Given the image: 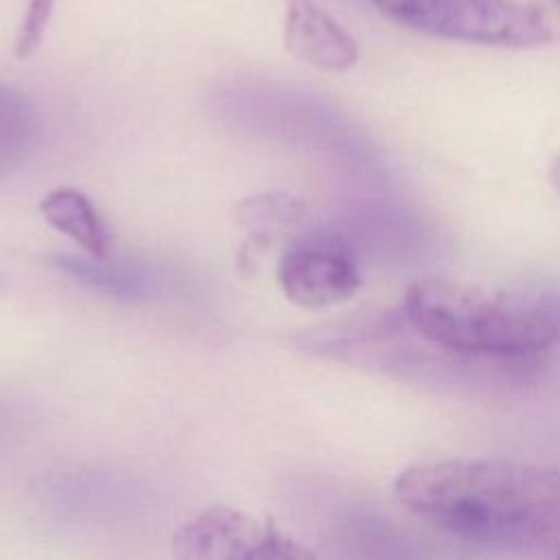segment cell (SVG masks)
Here are the masks:
<instances>
[{"label": "cell", "mask_w": 560, "mask_h": 560, "mask_svg": "<svg viewBox=\"0 0 560 560\" xmlns=\"http://www.w3.org/2000/svg\"><path fill=\"white\" fill-rule=\"evenodd\" d=\"M398 503L468 542L560 556V470L510 459H433L400 470Z\"/></svg>", "instance_id": "obj_1"}, {"label": "cell", "mask_w": 560, "mask_h": 560, "mask_svg": "<svg viewBox=\"0 0 560 560\" xmlns=\"http://www.w3.org/2000/svg\"><path fill=\"white\" fill-rule=\"evenodd\" d=\"M407 326L427 343L470 357H523L560 346V284H481L424 278L405 291Z\"/></svg>", "instance_id": "obj_2"}, {"label": "cell", "mask_w": 560, "mask_h": 560, "mask_svg": "<svg viewBox=\"0 0 560 560\" xmlns=\"http://www.w3.org/2000/svg\"><path fill=\"white\" fill-rule=\"evenodd\" d=\"M396 24L422 35L497 46L538 48L553 26L538 7L521 0H370Z\"/></svg>", "instance_id": "obj_3"}, {"label": "cell", "mask_w": 560, "mask_h": 560, "mask_svg": "<svg viewBox=\"0 0 560 560\" xmlns=\"http://www.w3.org/2000/svg\"><path fill=\"white\" fill-rule=\"evenodd\" d=\"M173 553L186 560H278L311 558L313 553L282 536L271 521H258L230 505H212L186 521Z\"/></svg>", "instance_id": "obj_4"}, {"label": "cell", "mask_w": 560, "mask_h": 560, "mask_svg": "<svg viewBox=\"0 0 560 560\" xmlns=\"http://www.w3.org/2000/svg\"><path fill=\"white\" fill-rule=\"evenodd\" d=\"M278 282L289 302L304 308H324L352 298L361 287V273L343 238L308 232L284 249Z\"/></svg>", "instance_id": "obj_5"}, {"label": "cell", "mask_w": 560, "mask_h": 560, "mask_svg": "<svg viewBox=\"0 0 560 560\" xmlns=\"http://www.w3.org/2000/svg\"><path fill=\"white\" fill-rule=\"evenodd\" d=\"M282 37L293 57L317 70L343 72L359 61L354 37L315 0H287Z\"/></svg>", "instance_id": "obj_6"}, {"label": "cell", "mask_w": 560, "mask_h": 560, "mask_svg": "<svg viewBox=\"0 0 560 560\" xmlns=\"http://www.w3.org/2000/svg\"><path fill=\"white\" fill-rule=\"evenodd\" d=\"M39 210L50 228L72 238L94 258H105L109 254L107 228L83 192L74 188L50 190L39 201Z\"/></svg>", "instance_id": "obj_7"}, {"label": "cell", "mask_w": 560, "mask_h": 560, "mask_svg": "<svg viewBox=\"0 0 560 560\" xmlns=\"http://www.w3.org/2000/svg\"><path fill=\"white\" fill-rule=\"evenodd\" d=\"M39 122L24 94L0 81V179L18 171L37 144Z\"/></svg>", "instance_id": "obj_8"}, {"label": "cell", "mask_w": 560, "mask_h": 560, "mask_svg": "<svg viewBox=\"0 0 560 560\" xmlns=\"http://www.w3.org/2000/svg\"><path fill=\"white\" fill-rule=\"evenodd\" d=\"M306 208L287 192H262L236 206V221L252 234L254 243H267L276 232L302 223Z\"/></svg>", "instance_id": "obj_9"}, {"label": "cell", "mask_w": 560, "mask_h": 560, "mask_svg": "<svg viewBox=\"0 0 560 560\" xmlns=\"http://www.w3.org/2000/svg\"><path fill=\"white\" fill-rule=\"evenodd\" d=\"M52 7H55V0H28L24 18H22L18 35H15V57L18 59H26L39 48L46 26L52 18Z\"/></svg>", "instance_id": "obj_10"}, {"label": "cell", "mask_w": 560, "mask_h": 560, "mask_svg": "<svg viewBox=\"0 0 560 560\" xmlns=\"http://www.w3.org/2000/svg\"><path fill=\"white\" fill-rule=\"evenodd\" d=\"M549 179H551L553 188L560 192V153L553 158V162L549 166Z\"/></svg>", "instance_id": "obj_11"}, {"label": "cell", "mask_w": 560, "mask_h": 560, "mask_svg": "<svg viewBox=\"0 0 560 560\" xmlns=\"http://www.w3.org/2000/svg\"><path fill=\"white\" fill-rule=\"evenodd\" d=\"M553 2H556V4H560V0H553Z\"/></svg>", "instance_id": "obj_12"}]
</instances>
